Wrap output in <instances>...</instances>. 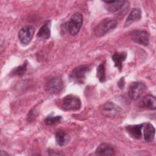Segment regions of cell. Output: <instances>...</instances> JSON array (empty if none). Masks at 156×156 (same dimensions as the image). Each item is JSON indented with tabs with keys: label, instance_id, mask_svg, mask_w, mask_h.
Wrapping results in <instances>:
<instances>
[{
	"label": "cell",
	"instance_id": "obj_1",
	"mask_svg": "<svg viewBox=\"0 0 156 156\" xmlns=\"http://www.w3.org/2000/svg\"><path fill=\"white\" fill-rule=\"evenodd\" d=\"M118 26V22L113 19L107 18L102 20L94 28V33L98 37L104 36L114 30Z\"/></svg>",
	"mask_w": 156,
	"mask_h": 156
},
{
	"label": "cell",
	"instance_id": "obj_2",
	"mask_svg": "<svg viewBox=\"0 0 156 156\" xmlns=\"http://www.w3.org/2000/svg\"><path fill=\"white\" fill-rule=\"evenodd\" d=\"M61 106L65 111H76L80 108L81 101L79 97L69 94L63 98Z\"/></svg>",
	"mask_w": 156,
	"mask_h": 156
},
{
	"label": "cell",
	"instance_id": "obj_3",
	"mask_svg": "<svg viewBox=\"0 0 156 156\" xmlns=\"http://www.w3.org/2000/svg\"><path fill=\"white\" fill-rule=\"evenodd\" d=\"M88 65H80L75 68L70 75V79L77 83H83L86 74L90 71Z\"/></svg>",
	"mask_w": 156,
	"mask_h": 156
},
{
	"label": "cell",
	"instance_id": "obj_4",
	"mask_svg": "<svg viewBox=\"0 0 156 156\" xmlns=\"http://www.w3.org/2000/svg\"><path fill=\"white\" fill-rule=\"evenodd\" d=\"M83 23V16L80 13H74L69 19L68 29L71 35H76L79 32Z\"/></svg>",
	"mask_w": 156,
	"mask_h": 156
},
{
	"label": "cell",
	"instance_id": "obj_5",
	"mask_svg": "<svg viewBox=\"0 0 156 156\" xmlns=\"http://www.w3.org/2000/svg\"><path fill=\"white\" fill-rule=\"evenodd\" d=\"M146 85L141 82H133L129 88V96L133 101L138 100L145 92Z\"/></svg>",
	"mask_w": 156,
	"mask_h": 156
},
{
	"label": "cell",
	"instance_id": "obj_6",
	"mask_svg": "<svg viewBox=\"0 0 156 156\" xmlns=\"http://www.w3.org/2000/svg\"><path fill=\"white\" fill-rule=\"evenodd\" d=\"M122 112L121 108L112 102L105 103L101 107V112L105 117L114 118L118 116Z\"/></svg>",
	"mask_w": 156,
	"mask_h": 156
},
{
	"label": "cell",
	"instance_id": "obj_7",
	"mask_svg": "<svg viewBox=\"0 0 156 156\" xmlns=\"http://www.w3.org/2000/svg\"><path fill=\"white\" fill-rule=\"evenodd\" d=\"M63 88L62 80L58 77H54L48 80L45 84L46 91L50 94L59 93Z\"/></svg>",
	"mask_w": 156,
	"mask_h": 156
},
{
	"label": "cell",
	"instance_id": "obj_8",
	"mask_svg": "<svg viewBox=\"0 0 156 156\" xmlns=\"http://www.w3.org/2000/svg\"><path fill=\"white\" fill-rule=\"evenodd\" d=\"M35 32L33 26L26 25L23 26L18 33V38L23 44H27L32 40Z\"/></svg>",
	"mask_w": 156,
	"mask_h": 156
},
{
	"label": "cell",
	"instance_id": "obj_9",
	"mask_svg": "<svg viewBox=\"0 0 156 156\" xmlns=\"http://www.w3.org/2000/svg\"><path fill=\"white\" fill-rule=\"evenodd\" d=\"M132 40L135 43L147 46L149 44V35L148 33L143 30H135L132 32L130 34Z\"/></svg>",
	"mask_w": 156,
	"mask_h": 156
},
{
	"label": "cell",
	"instance_id": "obj_10",
	"mask_svg": "<svg viewBox=\"0 0 156 156\" xmlns=\"http://www.w3.org/2000/svg\"><path fill=\"white\" fill-rule=\"evenodd\" d=\"M144 124L137 125H130L126 127V129L129 136L134 139H140L142 136L141 130Z\"/></svg>",
	"mask_w": 156,
	"mask_h": 156
},
{
	"label": "cell",
	"instance_id": "obj_11",
	"mask_svg": "<svg viewBox=\"0 0 156 156\" xmlns=\"http://www.w3.org/2000/svg\"><path fill=\"white\" fill-rule=\"evenodd\" d=\"M51 22L50 20L44 21L37 33V37L43 40L49 39L51 36Z\"/></svg>",
	"mask_w": 156,
	"mask_h": 156
},
{
	"label": "cell",
	"instance_id": "obj_12",
	"mask_svg": "<svg viewBox=\"0 0 156 156\" xmlns=\"http://www.w3.org/2000/svg\"><path fill=\"white\" fill-rule=\"evenodd\" d=\"M141 18V11L140 9L135 8L132 10L129 16H127L125 23L124 27H127L129 26L135 21H138Z\"/></svg>",
	"mask_w": 156,
	"mask_h": 156
},
{
	"label": "cell",
	"instance_id": "obj_13",
	"mask_svg": "<svg viewBox=\"0 0 156 156\" xmlns=\"http://www.w3.org/2000/svg\"><path fill=\"white\" fill-rule=\"evenodd\" d=\"M156 99L151 94H148L144 96L140 103V106L143 108H147L149 109H155Z\"/></svg>",
	"mask_w": 156,
	"mask_h": 156
},
{
	"label": "cell",
	"instance_id": "obj_14",
	"mask_svg": "<svg viewBox=\"0 0 156 156\" xmlns=\"http://www.w3.org/2000/svg\"><path fill=\"white\" fill-rule=\"evenodd\" d=\"M105 3V8L110 12H115L119 10L125 3V1H104Z\"/></svg>",
	"mask_w": 156,
	"mask_h": 156
},
{
	"label": "cell",
	"instance_id": "obj_15",
	"mask_svg": "<svg viewBox=\"0 0 156 156\" xmlns=\"http://www.w3.org/2000/svg\"><path fill=\"white\" fill-rule=\"evenodd\" d=\"M95 152L98 155H113L115 154V151L108 144L102 143L97 147Z\"/></svg>",
	"mask_w": 156,
	"mask_h": 156
},
{
	"label": "cell",
	"instance_id": "obj_16",
	"mask_svg": "<svg viewBox=\"0 0 156 156\" xmlns=\"http://www.w3.org/2000/svg\"><path fill=\"white\" fill-rule=\"evenodd\" d=\"M127 57V53L125 52H116L112 57L113 61L114 62L115 66L118 68L119 71L122 70V64Z\"/></svg>",
	"mask_w": 156,
	"mask_h": 156
},
{
	"label": "cell",
	"instance_id": "obj_17",
	"mask_svg": "<svg viewBox=\"0 0 156 156\" xmlns=\"http://www.w3.org/2000/svg\"><path fill=\"white\" fill-rule=\"evenodd\" d=\"M155 128L153 125L149 122L146 124L144 126V138L146 141H152L155 136Z\"/></svg>",
	"mask_w": 156,
	"mask_h": 156
},
{
	"label": "cell",
	"instance_id": "obj_18",
	"mask_svg": "<svg viewBox=\"0 0 156 156\" xmlns=\"http://www.w3.org/2000/svg\"><path fill=\"white\" fill-rule=\"evenodd\" d=\"M68 134L62 130L58 131L55 134V139L57 144L60 146H63L66 145L68 142Z\"/></svg>",
	"mask_w": 156,
	"mask_h": 156
},
{
	"label": "cell",
	"instance_id": "obj_19",
	"mask_svg": "<svg viewBox=\"0 0 156 156\" xmlns=\"http://www.w3.org/2000/svg\"><path fill=\"white\" fill-rule=\"evenodd\" d=\"M27 71V63H24L22 65L14 68L11 74L12 76H22Z\"/></svg>",
	"mask_w": 156,
	"mask_h": 156
},
{
	"label": "cell",
	"instance_id": "obj_20",
	"mask_svg": "<svg viewBox=\"0 0 156 156\" xmlns=\"http://www.w3.org/2000/svg\"><path fill=\"white\" fill-rule=\"evenodd\" d=\"M97 77L101 82H104L105 80V71L104 63L100 64L97 68Z\"/></svg>",
	"mask_w": 156,
	"mask_h": 156
},
{
	"label": "cell",
	"instance_id": "obj_21",
	"mask_svg": "<svg viewBox=\"0 0 156 156\" xmlns=\"http://www.w3.org/2000/svg\"><path fill=\"white\" fill-rule=\"evenodd\" d=\"M61 120L60 116H49L44 119V123L48 126H52L60 122Z\"/></svg>",
	"mask_w": 156,
	"mask_h": 156
},
{
	"label": "cell",
	"instance_id": "obj_22",
	"mask_svg": "<svg viewBox=\"0 0 156 156\" xmlns=\"http://www.w3.org/2000/svg\"><path fill=\"white\" fill-rule=\"evenodd\" d=\"M118 86L121 89H122L124 88V77H121V79H120V80L118 82Z\"/></svg>",
	"mask_w": 156,
	"mask_h": 156
}]
</instances>
